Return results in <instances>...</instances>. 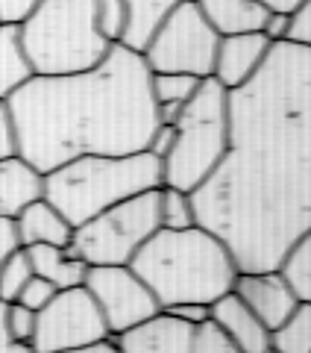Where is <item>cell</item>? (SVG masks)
I'll list each match as a JSON object with an SVG mask.
<instances>
[{"label":"cell","mask_w":311,"mask_h":353,"mask_svg":"<svg viewBox=\"0 0 311 353\" xmlns=\"http://www.w3.org/2000/svg\"><path fill=\"white\" fill-rule=\"evenodd\" d=\"M12 221H15V233H18L21 248H32V245L71 248L74 227L68 224V218H65L47 197H39L36 203L21 209Z\"/></svg>","instance_id":"15"},{"label":"cell","mask_w":311,"mask_h":353,"mask_svg":"<svg viewBox=\"0 0 311 353\" xmlns=\"http://www.w3.org/2000/svg\"><path fill=\"white\" fill-rule=\"evenodd\" d=\"M232 292L261 318V324L268 330L279 327L299 303L294 289L288 285V280L282 277L279 268H273V271H238Z\"/></svg>","instance_id":"11"},{"label":"cell","mask_w":311,"mask_h":353,"mask_svg":"<svg viewBox=\"0 0 311 353\" xmlns=\"http://www.w3.org/2000/svg\"><path fill=\"white\" fill-rule=\"evenodd\" d=\"M156 230H159V189H150L74 227L71 250L88 268L92 265H129Z\"/></svg>","instance_id":"7"},{"label":"cell","mask_w":311,"mask_h":353,"mask_svg":"<svg viewBox=\"0 0 311 353\" xmlns=\"http://www.w3.org/2000/svg\"><path fill=\"white\" fill-rule=\"evenodd\" d=\"M9 347H12V336L6 330V303L0 301V353H9Z\"/></svg>","instance_id":"38"},{"label":"cell","mask_w":311,"mask_h":353,"mask_svg":"<svg viewBox=\"0 0 311 353\" xmlns=\"http://www.w3.org/2000/svg\"><path fill=\"white\" fill-rule=\"evenodd\" d=\"M173 136H176V130L173 127H168V124H159L153 130V136H150V145H147V153H153L156 159H164L171 153V148H173Z\"/></svg>","instance_id":"35"},{"label":"cell","mask_w":311,"mask_h":353,"mask_svg":"<svg viewBox=\"0 0 311 353\" xmlns=\"http://www.w3.org/2000/svg\"><path fill=\"white\" fill-rule=\"evenodd\" d=\"M212 321L235 341L241 353H268L270 350V330L261 318L241 301L235 292H226L212 303Z\"/></svg>","instance_id":"14"},{"label":"cell","mask_w":311,"mask_h":353,"mask_svg":"<svg viewBox=\"0 0 311 353\" xmlns=\"http://www.w3.org/2000/svg\"><path fill=\"white\" fill-rule=\"evenodd\" d=\"M9 353H39V350L32 347L30 341H12V347H9Z\"/></svg>","instance_id":"40"},{"label":"cell","mask_w":311,"mask_h":353,"mask_svg":"<svg viewBox=\"0 0 311 353\" xmlns=\"http://www.w3.org/2000/svg\"><path fill=\"white\" fill-rule=\"evenodd\" d=\"M273 44L264 39V32H244V36H224L217 44L215 71L212 77L226 88L235 92L244 83H250L268 59Z\"/></svg>","instance_id":"13"},{"label":"cell","mask_w":311,"mask_h":353,"mask_svg":"<svg viewBox=\"0 0 311 353\" xmlns=\"http://www.w3.org/2000/svg\"><path fill=\"white\" fill-rule=\"evenodd\" d=\"M159 185L162 162L147 150L124 157L88 153L44 174V197L68 218L71 227H80L103 209Z\"/></svg>","instance_id":"4"},{"label":"cell","mask_w":311,"mask_h":353,"mask_svg":"<svg viewBox=\"0 0 311 353\" xmlns=\"http://www.w3.org/2000/svg\"><path fill=\"white\" fill-rule=\"evenodd\" d=\"M129 268L144 280L162 309L176 303H206L232 292L238 265L229 248L206 227L156 230L132 256Z\"/></svg>","instance_id":"3"},{"label":"cell","mask_w":311,"mask_h":353,"mask_svg":"<svg viewBox=\"0 0 311 353\" xmlns=\"http://www.w3.org/2000/svg\"><path fill=\"white\" fill-rule=\"evenodd\" d=\"M94 18H97V27L103 32V39L112 44H120V36H124V27H127L124 0H94Z\"/></svg>","instance_id":"26"},{"label":"cell","mask_w":311,"mask_h":353,"mask_svg":"<svg viewBox=\"0 0 311 353\" xmlns=\"http://www.w3.org/2000/svg\"><path fill=\"white\" fill-rule=\"evenodd\" d=\"M197 224L238 271H273L311 230V50L273 44L250 83L229 92V148L191 192Z\"/></svg>","instance_id":"1"},{"label":"cell","mask_w":311,"mask_h":353,"mask_svg":"<svg viewBox=\"0 0 311 353\" xmlns=\"http://www.w3.org/2000/svg\"><path fill=\"white\" fill-rule=\"evenodd\" d=\"M83 285L100 306L103 321L112 336L147 321L150 315L162 309L153 292L144 285V280L129 265H92Z\"/></svg>","instance_id":"10"},{"label":"cell","mask_w":311,"mask_h":353,"mask_svg":"<svg viewBox=\"0 0 311 353\" xmlns=\"http://www.w3.org/2000/svg\"><path fill=\"white\" fill-rule=\"evenodd\" d=\"M124 3H127V27H124V36H120V44L141 53L147 48V41L156 36V30L162 27V21L182 0H124Z\"/></svg>","instance_id":"19"},{"label":"cell","mask_w":311,"mask_h":353,"mask_svg":"<svg viewBox=\"0 0 311 353\" xmlns=\"http://www.w3.org/2000/svg\"><path fill=\"white\" fill-rule=\"evenodd\" d=\"M56 353H120V350H118V345L112 339H103V341H94V345L71 347V350H56Z\"/></svg>","instance_id":"37"},{"label":"cell","mask_w":311,"mask_h":353,"mask_svg":"<svg viewBox=\"0 0 311 353\" xmlns=\"http://www.w3.org/2000/svg\"><path fill=\"white\" fill-rule=\"evenodd\" d=\"M191 353H241L238 345L232 341L224 330H220L212 318L194 327V341H191Z\"/></svg>","instance_id":"27"},{"label":"cell","mask_w":311,"mask_h":353,"mask_svg":"<svg viewBox=\"0 0 311 353\" xmlns=\"http://www.w3.org/2000/svg\"><path fill=\"white\" fill-rule=\"evenodd\" d=\"M261 3L268 9H279V12H294L303 0H261Z\"/></svg>","instance_id":"39"},{"label":"cell","mask_w":311,"mask_h":353,"mask_svg":"<svg viewBox=\"0 0 311 353\" xmlns=\"http://www.w3.org/2000/svg\"><path fill=\"white\" fill-rule=\"evenodd\" d=\"M18 157V132H15V121L9 112V103L0 101V159Z\"/></svg>","instance_id":"31"},{"label":"cell","mask_w":311,"mask_h":353,"mask_svg":"<svg viewBox=\"0 0 311 353\" xmlns=\"http://www.w3.org/2000/svg\"><path fill=\"white\" fill-rule=\"evenodd\" d=\"M15 248H21L18 233H15V221L12 218H0V265H3V259Z\"/></svg>","instance_id":"36"},{"label":"cell","mask_w":311,"mask_h":353,"mask_svg":"<svg viewBox=\"0 0 311 353\" xmlns=\"http://www.w3.org/2000/svg\"><path fill=\"white\" fill-rule=\"evenodd\" d=\"M120 353H191L194 327L159 309L147 321L112 336Z\"/></svg>","instance_id":"12"},{"label":"cell","mask_w":311,"mask_h":353,"mask_svg":"<svg viewBox=\"0 0 311 353\" xmlns=\"http://www.w3.org/2000/svg\"><path fill=\"white\" fill-rule=\"evenodd\" d=\"M268 353H279V350H273V347H270V350H268Z\"/></svg>","instance_id":"41"},{"label":"cell","mask_w":311,"mask_h":353,"mask_svg":"<svg viewBox=\"0 0 311 353\" xmlns=\"http://www.w3.org/2000/svg\"><path fill=\"white\" fill-rule=\"evenodd\" d=\"M18 30L36 77L88 71L112 50L97 27L94 0H39Z\"/></svg>","instance_id":"5"},{"label":"cell","mask_w":311,"mask_h":353,"mask_svg":"<svg viewBox=\"0 0 311 353\" xmlns=\"http://www.w3.org/2000/svg\"><path fill=\"white\" fill-rule=\"evenodd\" d=\"M279 271L288 280V285L294 289L297 301L311 303V230H305V233L288 248V253L279 262Z\"/></svg>","instance_id":"21"},{"label":"cell","mask_w":311,"mask_h":353,"mask_svg":"<svg viewBox=\"0 0 311 353\" xmlns=\"http://www.w3.org/2000/svg\"><path fill=\"white\" fill-rule=\"evenodd\" d=\"M200 77L191 74H150V88L156 103H188L200 88Z\"/></svg>","instance_id":"24"},{"label":"cell","mask_w":311,"mask_h":353,"mask_svg":"<svg viewBox=\"0 0 311 353\" xmlns=\"http://www.w3.org/2000/svg\"><path fill=\"white\" fill-rule=\"evenodd\" d=\"M32 77L36 71H32L27 50L21 44L18 24H0V101L12 97Z\"/></svg>","instance_id":"20"},{"label":"cell","mask_w":311,"mask_h":353,"mask_svg":"<svg viewBox=\"0 0 311 353\" xmlns=\"http://www.w3.org/2000/svg\"><path fill=\"white\" fill-rule=\"evenodd\" d=\"M164 312H171V315L180 318V321L197 327V324H203V321L212 318V306H206V303H176V306H168Z\"/></svg>","instance_id":"33"},{"label":"cell","mask_w":311,"mask_h":353,"mask_svg":"<svg viewBox=\"0 0 311 353\" xmlns=\"http://www.w3.org/2000/svg\"><path fill=\"white\" fill-rule=\"evenodd\" d=\"M197 6L220 39L261 32L270 15V9L261 0H197Z\"/></svg>","instance_id":"17"},{"label":"cell","mask_w":311,"mask_h":353,"mask_svg":"<svg viewBox=\"0 0 311 353\" xmlns=\"http://www.w3.org/2000/svg\"><path fill=\"white\" fill-rule=\"evenodd\" d=\"M288 41L311 50V0H303L291 12V27H288Z\"/></svg>","instance_id":"30"},{"label":"cell","mask_w":311,"mask_h":353,"mask_svg":"<svg viewBox=\"0 0 311 353\" xmlns=\"http://www.w3.org/2000/svg\"><path fill=\"white\" fill-rule=\"evenodd\" d=\"M103 339H112V333L103 321L100 306L85 285H74V289L56 292L47 306L39 309L36 333H32L30 345L39 353H56L94 345Z\"/></svg>","instance_id":"9"},{"label":"cell","mask_w":311,"mask_h":353,"mask_svg":"<svg viewBox=\"0 0 311 353\" xmlns=\"http://www.w3.org/2000/svg\"><path fill=\"white\" fill-rule=\"evenodd\" d=\"M30 277H32V265H30L27 250L15 248L3 259V265H0V301H3V303L18 301V294L27 285Z\"/></svg>","instance_id":"25"},{"label":"cell","mask_w":311,"mask_h":353,"mask_svg":"<svg viewBox=\"0 0 311 353\" xmlns=\"http://www.w3.org/2000/svg\"><path fill=\"white\" fill-rule=\"evenodd\" d=\"M36 6L39 0H0V24H21Z\"/></svg>","instance_id":"34"},{"label":"cell","mask_w":311,"mask_h":353,"mask_svg":"<svg viewBox=\"0 0 311 353\" xmlns=\"http://www.w3.org/2000/svg\"><path fill=\"white\" fill-rule=\"evenodd\" d=\"M44 197V174L24 157L0 159V218H15L21 209Z\"/></svg>","instance_id":"16"},{"label":"cell","mask_w":311,"mask_h":353,"mask_svg":"<svg viewBox=\"0 0 311 353\" xmlns=\"http://www.w3.org/2000/svg\"><path fill=\"white\" fill-rule=\"evenodd\" d=\"M173 130V148L162 159V185L194 192L229 148V92L206 77Z\"/></svg>","instance_id":"6"},{"label":"cell","mask_w":311,"mask_h":353,"mask_svg":"<svg viewBox=\"0 0 311 353\" xmlns=\"http://www.w3.org/2000/svg\"><path fill=\"white\" fill-rule=\"evenodd\" d=\"M197 224L191 192L159 185V227L162 230H188Z\"/></svg>","instance_id":"23"},{"label":"cell","mask_w":311,"mask_h":353,"mask_svg":"<svg viewBox=\"0 0 311 353\" xmlns=\"http://www.w3.org/2000/svg\"><path fill=\"white\" fill-rule=\"evenodd\" d=\"M288 27H291V12H279V9H270L268 21H264V39L270 44L288 41Z\"/></svg>","instance_id":"32"},{"label":"cell","mask_w":311,"mask_h":353,"mask_svg":"<svg viewBox=\"0 0 311 353\" xmlns=\"http://www.w3.org/2000/svg\"><path fill=\"white\" fill-rule=\"evenodd\" d=\"M30 265H32V274L41 280L53 283L56 289H74V285H83L85 283V274H88V265L76 256L71 248H56V245H32L24 248Z\"/></svg>","instance_id":"18"},{"label":"cell","mask_w":311,"mask_h":353,"mask_svg":"<svg viewBox=\"0 0 311 353\" xmlns=\"http://www.w3.org/2000/svg\"><path fill=\"white\" fill-rule=\"evenodd\" d=\"M59 289L53 283H47V280H41V277H32L27 280V285L21 289V294H18V301H12V303H21V306H27V309H32V312H39V309H44L50 301H53V294H56Z\"/></svg>","instance_id":"29"},{"label":"cell","mask_w":311,"mask_h":353,"mask_svg":"<svg viewBox=\"0 0 311 353\" xmlns=\"http://www.w3.org/2000/svg\"><path fill=\"white\" fill-rule=\"evenodd\" d=\"M18 132V153L41 174L88 153L147 150L156 121L150 68L141 53L112 44L88 71L32 77L6 97Z\"/></svg>","instance_id":"2"},{"label":"cell","mask_w":311,"mask_h":353,"mask_svg":"<svg viewBox=\"0 0 311 353\" xmlns=\"http://www.w3.org/2000/svg\"><path fill=\"white\" fill-rule=\"evenodd\" d=\"M36 315L32 309L21 306V303H6V330L12 341H32L36 333Z\"/></svg>","instance_id":"28"},{"label":"cell","mask_w":311,"mask_h":353,"mask_svg":"<svg viewBox=\"0 0 311 353\" xmlns=\"http://www.w3.org/2000/svg\"><path fill=\"white\" fill-rule=\"evenodd\" d=\"M270 347L279 353H311V303L299 301L294 312L270 330Z\"/></svg>","instance_id":"22"},{"label":"cell","mask_w":311,"mask_h":353,"mask_svg":"<svg viewBox=\"0 0 311 353\" xmlns=\"http://www.w3.org/2000/svg\"><path fill=\"white\" fill-rule=\"evenodd\" d=\"M220 36L212 30L197 0H182L173 12L162 21L156 36L141 50L150 74H191L212 77Z\"/></svg>","instance_id":"8"}]
</instances>
